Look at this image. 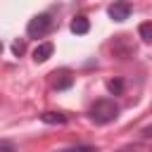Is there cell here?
<instances>
[{"label": "cell", "instance_id": "9c48e42d", "mask_svg": "<svg viewBox=\"0 0 152 152\" xmlns=\"http://www.w3.org/2000/svg\"><path fill=\"white\" fill-rule=\"evenodd\" d=\"M138 36L145 40V43H152V21H142L138 26Z\"/></svg>", "mask_w": 152, "mask_h": 152}, {"label": "cell", "instance_id": "30bf717a", "mask_svg": "<svg viewBox=\"0 0 152 152\" xmlns=\"http://www.w3.org/2000/svg\"><path fill=\"white\" fill-rule=\"evenodd\" d=\"M107 90H109L112 95H121V93H124V81H121V78H112V81H107Z\"/></svg>", "mask_w": 152, "mask_h": 152}, {"label": "cell", "instance_id": "4fadbf2b", "mask_svg": "<svg viewBox=\"0 0 152 152\" xmlns=\"http://www.w3.org/2000/svg\"><path fill=\"white\" fill-rule=\"evenodd\" d=\"M24 50H26V43H24V40H14V43H12V52H14L17 57L24 55Z\"/></svg>", "mask_w": 152, "mask_h": 152}, {"label": "cell", "instance_id": "8992f818", "mask_svg": "<svg viewBox=\"0 0 152 152\" xmlns=\"http://www.w3.org/2000/svg\"><path fill=\"white\" fill-rule=\"evenodd\" d=\"M69 28H71V33H76V36H86V33L90 31V21H88V17H74Z\"/></svg>", "mask_w": 152, "mask_h": 152}, {"label": "cell", "instance_id": "6da1fadb", "mask_svg": "<svg viewBox=\"0 0 152 152\" xmlns=\"http://www.w3.org/2000/svg\"><path fill=\"white\" fill-rule=\"evenodd\" d=\"M88 116H90V121H95V124H100V126L112 124V121L119 116V104H116L114 100H109V97L95 100V102L90 104V109H88Z\"/></svg>", "mask_w": 152, "mask_h": 152}, {"label": "cell", "instance_id": "3957f363", "mask_svg": "<svg viewBox=\"0 0 152 152\" xmlns=\"http://www.w3.org/2000/svg\"><path fill=\"white\" fill-rule=\"evenodd\" d=\"M131 2H114V5H109V10H107V14L114 19V21H126L128 17H131Z\"/></svg>", "mask_w": 152, "mask_h": 152}, {"label": "cell", "instance_id": "7a4b0ae2", "mask_svg": "<svg viewBox=\"0 0 152 152\" xmlns=\"http://www.w3.org/2000/svg\"><path fill=\"white\" fill-rule=\"evenodd\" d=\"M52 28H55V19H52L48 12H40V14H36V17L26 24V36H28V38H45Z\"/></svg>", "mask_w": 152, "mask_h": 152}, {"label": "cell", "instance_id": "ba28073f", "mask_svg": "<svg viewBox=\"0 0 152 152\" xmlns=\"http://www.w3.org/2000/svg\"><path fill=\"white\" fill-rule=\"evenodd\" d=\"M116 152H152V145L150 142H128Z\"/></svg>", "mask_w": 152, "mask_h": 152}, {"label": "cell", "instance_id": "277c9868", "mask_svg": "<svg viewBox=\"0 0 152 152\" xmlns=\"http://www.w3.org/2000/svg\"><path fill=\"white\" fill-rule=\"evenodd\" d=\"M50 76H52V88H55V90H66V88H71V83H74V76H71L66 69L52 71Z\"/></svg>", "mask_w": 152, "mask_h": 152}, {"label": "cell", "instance_id": "8fae6325", "mask_svg": "<svg viewBox=\"0 0 152 152\" xmlns=\"http://www.w3.org/2000/svg\"><path fill=\"white\" fill-rule=\"evenodd\" d=\"M59 152H97V147H93V145H74V147H64Z\"/></svg>", "mask_w": 152, "mask_h": 152}, {"label": "cell", "instance_id": "9a60e30c", "mask_svg": "<svg viewBox=\"0 0 152 152\" xmlns=\"http://www.w3.org/2000/svg\"><path fill=\"white\" fill-rule=\"evenodd\" d=\"M0 52H2V43H0Z\"/></svg>", "mask_w": 152, "mask_h": 152}, {"label": "cell", "instance_id": "5bb4252c", "mask_svg": "<svg viewBox=\"0 0 152 152\" xmlns=\"http://www.w3.org/2000/svg\"><path fill=\"white\" fill-rule=\"evenodd\" d=\"M140 133H142V138H150V135H152V126H145Z\"/></svg>", "mask_w": 152, "mask_h": 152}, {"label": "cell", "instance_id": "5b68a950", "mask_svg": "<svg viewBox=\"0 0 152 152\" xmlns=\"http://www.w3.org/2000/svg\"><path fill=\"white\" fill-rule=\"evenodd\" d=\"M52 52H55V45L45 40V43H40V45L33 50V59H36L38 64H40V62H48V59L52 57Z\"/></svg>", "mask_w": 152, "mask_h": 152}, {"label": "cell", "instance_id": "52a82bcc", "mask_svg": "<svg viewBox=\"0 0 152 152\" xmlns=\"http://www.w3.org/2000/svg\"><path fill=\"white\" fill-rule=\"evenodd\" d=\"M40 121L43 124H66V114H62V112H43Z\"/></svg>", "mask_w": 152, "mask_h": 152}, {"label": "cell", "instance_id": "7c38bea8", "mask_svg": "<svg viewBox=\"0 0 152 152\" xmlns=\"http://www.w3.org/2000/svg\"><path fill=\"white\" fill-rule=\"evenodd\" d=\"M0 152H19L12 140H0Z\"/></svg>", "mask_w": 152, "mask_h": 152}]
</instances>
